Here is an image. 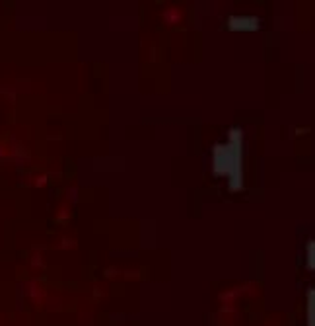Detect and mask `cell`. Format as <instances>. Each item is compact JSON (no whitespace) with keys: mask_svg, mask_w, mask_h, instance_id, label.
I'll return each mask as SVG.
<instances>
[{"mask_svg":"<svg viewBox=\"0 0 315 326\" xmlns=\"http://www.w3.org/2000/svg\"><path fill=\"white\" fill-rule=\"evenodd\" d=\"M212 168L226 176L232 188L244 186V131L240 127H232L226 143L212 148Z\"/></svg>","mask_w":315,"mask_h":326,"instance_id":"6da1fadb","label":"cell"},{"mask_svg":"<svg viewBox=\"0 0 315 326\" xmlns=\"http://www.w3.org/2000/svg\"><path fill=\"white\" fill-rule=\"evenodd\" d=\"M306 254H308V268H310V270H314V268H315V242H314V240H310V242H308Z\"/></svg>","mask_w":315,"mask_h":326,"instance_id":"277c9868","label":"cell"},{"mask_svg":"<svg viewBox=\"0 0 315 326\" xmlns=\"http://www.w3.org/2000/svg\"><path fill=\"white\" fill-rule=\"evenodd\" d=\"M228 26L236 30H255L261 26V20L253 14H234L228 18Z\"/></svg>","mask_w":315,"mask_h":326,"instance_id":"7a4b0ae2","label":"cell"},{"mask_svg":"<svg viewBox=\"0 0 315 326\" xmlns=\"http://www.w3.org/2000/svg\"><path fill=\"white\" fill-rule=\"evenodd\" d=\"M308 326H315V291H308Z\"/></svg>","mask_w":315,"mask_h":326,"instance_id":"3957f363","label":"cell"}]
</instances>
